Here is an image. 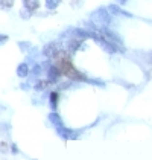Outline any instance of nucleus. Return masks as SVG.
Returning a JSON list of instances; mask_svg holds the SVG:
<instances>
[{
  "label": "nucleus",
  "mask_w": 152,
  "mask_h": 160,
  "mask_svg": "<svg viewBox=\"0 0 152 160\" xmlns=\"http://www.w3.org/2000/svg\"><path fill=\"white\" fill-rule=\"evenodd\" d=\"M20 14H21V17H23V18H29V15H31L32 12H31V11H26V8H25V9H21V12Z\"/></svg>",
  "instance_id": "obj_14"
},
{
  "label": "nucleus",
  "mask_w": 152,
  "mask_h": 160,
  "mask_svg": "<svg viewBox=\"0 0 152 160\" xmlns=\"http://www.w3.org/2000/svg\"><path fill=\"white\" fill-rule=\"evenodd\" d=\"M50 105L52 108H56V105H58V92H52L50 93Z\"/></svg>",
  "instance_id": "obj_10"
},
{
  "label": "nucleus",
  "mask_w": 152,
  "mask_h": 160,
  "mask_svg": "<svg viewBox=\"0 0 152 160\" xmlns=\"http://www.w3.org/2000/svg\"><path fill=\"white\" fill-rule=\"evenodd\" d=\"M96 15H93L91 14V20L96 23L97 28H107L108 23L111 22V15L107 12V9H97V11H94Z\"/></svg>",
  "instance_id": "obj_1"
},
{
  "label": "nucleus",
  "mask_w": 152,
  "mask_h": 160,
  "mask_svg": "<svg viewBox=\"0 0 152 160\" xmlns=\"http://www.w3.org/2000/svg\"><path fill=\"white\" fill-rule=\"evenodd\" d=\"M93 38L96 40V43H97V44H99V46H101V48H102L103 50H105L107 53H111V55H113V53H117V50H119V48H117V46H116L114 43H111V41H108L107 38H103L102 35H97L96 32H94V35H93Z\"/></svg>",
  "instance_id": "obj_2"
},
{
  "label": "nucleus",
  "mask_w": 152,
  "mask_h": 160,
  "mask_svg": "<svg viewBox=\"0 0 152 160\" xmlns=\"http://www.w3.org/2000/svg\"><path fill=\"white\" fill-rule=\"evenodd\" d=\"M44 55L47 57V58H55L56 55H58V52H59V49H58V44L56 43H49L46 48H44Z\"/></svg>",
  "instance_id": "obj_3"
},
{
  "label": "nucleus",
  "mask_w": 152,
  "mask_h": 160,
  "mask_svg": "<svg viewBox=\"0 0 152 160\" xmlns=\"http://www.w3.org/2000/svg\"><path fill=\"white\" fill-rule=\"evenodd\" d=\"M23 5H25V8L27 11L34 12L40 8V0H23Z\"/></svg>",
  "instance_id": "obj_7"
},
{
  "label": "nucleus",
  "mask_w": 152,
  "mask_h": 160,
  "mask_svg": "<svg viewBox=\"0 0 152 160\" xmlns=\"http://www.w3.org/2000/svg\"><path fill=\"white\" fill-rule=\"evenodd\" d=\"M0 149H2V152H6V145L5 143H0Z\"/></svg>",
  "instance_id": "obj_16"
},
{
  "label": "nucleus",
  "mask_w": 152,
  "mask_h": 160,
  "mask_svg": "<svg viewBox=\"0 0 152 160\" xmlns=\"http://www.w3.org/2000/svg\"><path fill=\"white\" fill-rule=\"evenodd\" d=\"M126 0H116V3H120V5H125Z\"/></svg>",
  "instance_id": "obj_17"
},
{
  "label": "nucleus",
  "mask_w": 152,
  "mask_h": 160,
  "mask_svg": "<svg viewBox=\"0 0 152 160\" xmlns=\"http://www.w3.org/2000/svg\"><path fill=\"white\" fill-rule=\"evenodd\" d=\"M27 73H29V67L26 64H20L18 69H17V75L20 78H25V76H27Z\"/></svg>",
  "instance_id": "obj_8"
},
{
  "label": "nucleus",
  "mask_w": 152,
  "mask_h": 160,
  "mask_svg": "<svg viewBox=\"0 0 152 160\" xmlns=\"http://www.w3.org/2000/svg\"><path fill=\"white\" fill-rule=\"evenodd\" d=\"M49 119H50V121L55 123L56 127H61V125H63V122H61V118H59L56 113H50V114H49Z\"/></svg>",
  "instance_id": "obj_9"
},
{
  "label": "nucleus",
  "mask_w": 152,
  "mask_h": 160,
  "mask_svg": "<svg viewBox=\"0 0 152 160\" xmlns=\"http://www.w3.org/2000/svg\"><path fill=\"white\" fill-rule=\"evenodd\" d=\"M59 3H61V0H46V6L49 9H55Z\"/></svg>",
  "instance_id": "obj_12"
},
{
  "label": "nucleus",
  "mask_w": 152,
  "mask_h": 160,
  "mask_svg": "<svg viewBox=\"0 0 152 160\" xmlns=\"http://www.w3.org/2000/svg\"><path fill=\"white\" fill-rule=\"evenodd\" d=\"M14 5V0H0V8H3V9H9V8H12Z\"/></svg>",
  "instance_id": "obj_11"
},
{
  "label": "nucleus",
  "mask_w": 152,
  "mask_h": 160,
  "mask_svg": "<svg viewBox=\"0 0 152 160\" xmlns=\"http://www.w3.org/2000/svg\"><path fill=\"white\" fill-rule=\"evenodd\" d=\"M6 41H8V35H0V44H3Z\"/></svg>",
  "instance_id": "obj_15"
},
{
  "label": "nucleus",
  "mask_w": 152,
  "mask_h": 160,
  "mask_svg": "<svg viewBox=\"0 0 152 160\" xmlns=\"http://www.w3.org/2000/svg\"><path fill=\"white\" fill-rule=\"evenodd\" d=\"M47 73H49V79H50L52 82H56L59 79V76H61V72L58 70L56 66H50L49 70H47Z\"/></svg>",
  "instance_id": "obj_6"
},
{
  "label": "nucleus",
  "mask_w": 152,
  "mask_h": 160,
  "mask_svg": "<svg viewBox=\"0 0 152 160\" xmlns=\"http://www.w3.org/2000/svg\"><path fill=\"white\" fill-rule=\"evenodd\" d=\"M110 12L113 14V15H123V17H132L129 12H126V11H123L119 5H110Z\"/></svg>",
  "instance_id": "obj_5"
},
{
  "label": "nucleus",
  "mask_w": 152,
  "mask_h": 160,
  "mask_svg": "<svg viewBox=\"0 0 152 160\" xmlns=\"http://www.w3.org/2000/svg\"><path fill=\"white\" fill-rule=\"evenodd\" d=\"M49 81H38L37 82V86H35V88L37 90H43V88H46V87H49Z\"/></svg>",
  "instance_id": "obj_13"
},
{
  "label": "nucleus",
  "mask_w": 152,
  "mask_h": 160,
  "mask_svg": "<svg viewBox=\"0 0 152 160\" xmlns=\"http://www.w3.org/2000/svg\"><path fill=\"white\" fill-rule=\"evenodd\" d=\"M81 44H82V38H72L70 41H69V44H67V50H69V53H75L76 50L81 48Z\"/></svg>",
  "instance_id": "obj_4"
}]
</instances>
